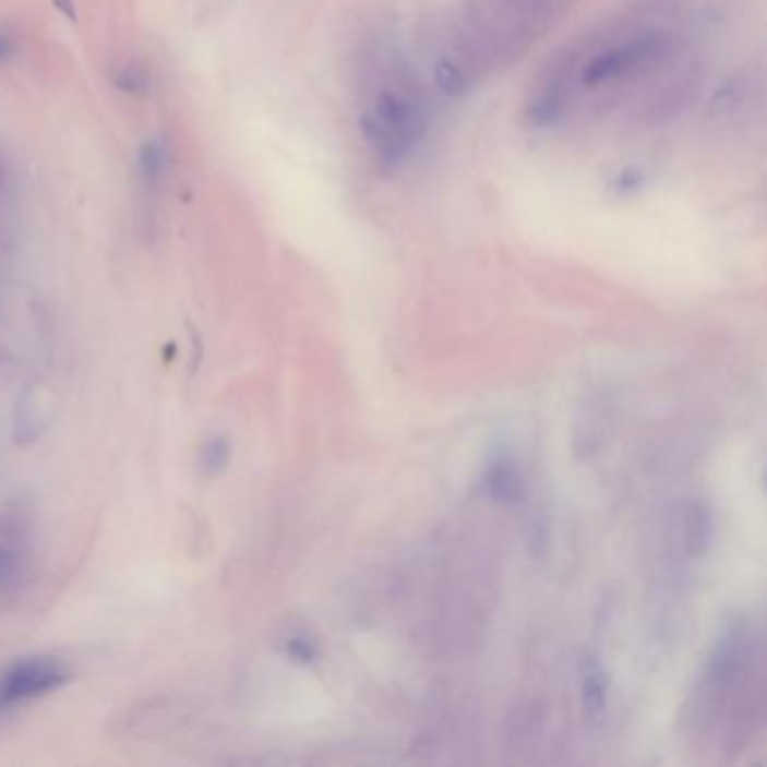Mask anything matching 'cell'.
<instances>
[{
    "label": "cell",
    "instance_id": "ba28073f",
    "mask_svg": "<svg viewBox=\"0 0 767 767\" xmlns=\"http://www.w3.org/2000/svg\"><path fill=\"white\" fill-rule=\"evenodd\" d=\"M580 700L586 720L597 722L608 705V680L597 657L588 655L580 664Z\"/></svg>",
    "mask_w": 767,
    "mask_h": 767
},
{
    "label": "cell",
    "instance_id": "e0dca14e",
    "mask_svg": "<svg viewBox=\"0 0 767 767\" xmlns=\"http://www.w3.org/2000/svg\"><path fill=\"white\" fill-rule=\"evenodd\" d=\"M55 8H59L68 19H77L75 3H72V0H55Z\"/></svg>",
    "mask_w": 767,
    "mask_h": 767
},
{
    "label": "cell",
    "instance_id": "2e32d148",
    "mask_svg": "<svg viewBox=\"0 0 767 767\" xmlns=\"http://www.w3.org/2000/svg\"><path fill=\"white\" fill-rule=\"evenodd\" d=\"M8 185H10V169L3 154H0V194L8 190Z\"/></svg>",
    "mask_w": 767,
    "mask_h": 767
},
{
    "label": "cell",
    "instance_id": "8992f818",
    "mask_svg": "<svg viewBox=\"0 0 767 767\" xmlns=\"http://www.w3.org/2000/svg\"><path fill=\"white\" fill-rule=\"evenodd\" d=\"M50 417H52L50 392L39 385L25 387L23 394L19 396V404L14 410V442L19 446L34 444L48 428Z\"/></svg>",
    "mask_w": 767,
    "mask_h": 767
},
{
    "label": "cell",
    "instance_id": "7c38bea8",
    "mask_svg": "<svg viewBox=\"0 0 767 767\" xmlns=\"http://www.w3.org/2000/svg\"><path fill=\"white\" fill-rule=\"evenodd\" d=\"M113 84L120 93H127V95H144V93H149L152 88V77H149V70L144 68L142 63H124L118 72H116V77H113Z\"/></svg>",
    "mask_w": 767,
    "mask_h": 767
},
{
    "label": "cell",
    "instance_id": "3957f363",
    "mask_svg": "<svg viewBox=\"0 0 767 767\" xmlns=\"http://www.w3.org/2000/svg\"><path fill=\"white\" fill-rule=\"evenodd\" d=\"M360 111V131L376 163L385 169L404 167L428 131L426 88L410 65L385 57L372 68Z\"/></svg>",
    "mask_w": 767,
    "mask_h": 767
},
{
    "label": "cell",
    "instance_id": "7a4b0ae2",
    "mask_svg": "<svg viewBox=\"0 0 767 767\" xmlns=\"http://www.w3.org/2000/svg\"><path fill=\"white\" fill-rule=\"evenodd\" d=\"M565 0H462L451 23L434 84L462 95L518 59L550 27Z\"/></svg>",
    "mask_w": 767,
    "mask_h": 767
},
{
    "label": "cell",
    "instance_id": "8fae6325",
    "mask_svg": "<svg viewBox=\"0 0 767 767\" xmlns=\"http://www.w3.org/2000/svg\"><path fill=\"white\" fill-rule=\"evenodd\" d=\"M487 489L491 498L500 502H518L523 498V480L518 478V472L514 470L508 462L500 459L495 462L489 472H487Z\"/></svg>",
    "mask_w": 767,
    "mask_h": 767
},
{
    "label": "cell",
    "instance_id": "9a60e30c",
    "mask_svg": "<svg viewBox=\"0 0 767 767\" xmlns=\"http://www.w3.org/2000/svg\"><path fill=\"white\" fill-rule=\"evenodd\" d=\"M14 50H16L14 36L10 34L8 27L0 25V63H8L14 57Z\"/></svg>",
    "mask_w": 767,
    "mask_h": 767
},
{
    "label": "cell",
    "instance_id": "52a82bcc",
    "mask_svg": "<svg viewBox=\"0 0 767 767\" xmlns=\"http://www.w3.org/2000/svg\"><path fill=\"white\" fill-rule=\"evenodd\" d=\"M606 432V404L599 394H590L583 398L576 415L574 430V448L580 459H588L597 453L603 442Z\"/></svg>",
    "mask_w": 767,
    "mask_h": 767
},
{
    "label": "cell",
    "instance_id": "5b68a950",
    "mask_svg": "<svg viewBox=\"0 0 767 767\" xmlns=\"http://www.w3.org/2000/svg\"><path fill=\"white\" fill-rule=\"evenodd\" d=\"M32 514L21 502H10L0 514V592L19 588L32 550Z\"/></svg>",
    "mask_w": 767,
    "mask_h": 767
},
{
    "label": "cell",
    "instance_id": "4fadbf2b",
    "mask_svg": "<svg viewBox=\"0 0 767 767\" xmlns=\"http://www.w3.org/2000/svg\"><path fill=\"white\" fill-rule=\"evenodd\" d=\"M281 648L286 652V657L290 662H296V664H313L315 662V646L311 639H307L304 635H286L284 642H281Z\"/></svg>",
    "mask_w": 767,
    "mask_h": 767
},
{
    "label": "cell",
    "instance_id": "9c48e42d",
    "mask_svg": "<svg viewBox=\"0 0 767 767\" xmlns=\"http://www.w3.org/2000/svg\"><path fill=\"white\" fill-rule=\"evenodd\" d=\"M169 165V154L167 147L160 140H149L142 144V149L137 154V176L142 188L147 194H154L167 173Z\"/></svg>",
    "mask_w": 767,
    "mask_h": 767
},
{
    "label": "cell",
    "instance_id": "277c9868",
    "mask_svg": "<svg viewBox=\"0 0 767 767\" xmlns=\"http://www.w3.org/2000/svg\"><path fill=\"white\" fill-rule=\"evenodd\" d=\"M70 680L72 671L55 655L21 657L0 671V718L50 696Z\"/></svg>",
    "mask_w": 767,
    "mask_h": 767
},
{
    "label": "cell",
    "instance_id": "30bf717a",
    "mask_svg": "<svg viewBox=\"0 0 767 767\" xmlns=\"http://www.w3.org/2000/svg\"><path fill=\"white\" fill-rule=\"evenodd\" d=\"M232 459V444L224 434H212L201 444L196 455V468L203 478L212 480L221 475Z\"/></svg>",
    "mask_w": 767,
    "mask_h": 767
},
{
    "label": "cell",
    "instance_id": "6da1fadb",
    "mask_svg": "<svg viewBox=\"0 0 767 767\" xmlns=\"http://www.w3.org/2000/svg\"><path fill=\"white\" fill-rule=\"evenodd\" d=\"M709 0H637L559 50L527 97L536 129L580 120L657 122L698 86Z\"/></svg>",
    "mask_w": 767,
    "mask_h": 767
},
{
    "label": "cell",
    "instance_id": "5bb4252c",
    "mask_svg": "<svg viewBox=\"0 0 767 767\" xmlns=\"http://www.w3.org/2000/svg\"><path fill=\"white\" fill-rule=\"evenodd\" d=\"M709 531L711 529H709L707 511L693 506L691 518H688V547H691L693 554L705 550V544L709 542Z\"/></svg>",
    "mask_w": 767,
    "mask_h": 767
}]
</instances>
